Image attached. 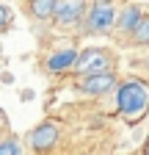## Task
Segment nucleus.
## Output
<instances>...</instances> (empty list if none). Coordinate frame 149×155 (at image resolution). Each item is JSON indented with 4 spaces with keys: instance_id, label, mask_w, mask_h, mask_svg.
Listing matches in <instances>:
<instances>
[{
    "instance_id": "obj_1",
    "label": "nucleus",
    "mask_w": 149,
    "mask_h": 155,
    "mask_svg": "<svg viewBox=\"0 0 149 155\" xmlns=\"http://www.w3.org/2000/svg\"><path fill=\"white\" fill-rule=\"evenodd\" d=\"M116 103H119V111L124 116H141L149 105V89L141 81H127V83L119 86Z\"/></svg>"
},
{
    "instance_id": "obj_2",
    "label": "nucleus",
    "mask_w": 149,
    "mask_h": 155,
    "mask_svg": "<svg viewBox=\"0 0 149 155\" xmlns=\"http://www.w3.org/2000/svg\"><path fill=\"white\" fill-rule=\"evenodd\" d=\"M108 67H110V55L105 50H83L78 53V61H74V72H80L83 78L108 72Z\"/></svg>"
},
{
    "instance_id": "obj_3",
    "label": "nucleus",
    "mask_w": 149,
    "mask_h": 155,
    "mask_svg": "<svg viewBox=\"0 0 149 155\" xmlns=\"http://www.w3.org/2000/svg\"><path fill=\"white\" fill-rule=\"evenodd\" d=\"M78 86H80V91H86V94L100 97V94H108V91H113V89H116V75H110V72L88 75V78H83Z\"/></svg>"
},
{
    "instance_id": "obj_4",
    "label": "nucleus",
    "mask_w": 149,
    "mask_h": 155,
    "mask_svg": "<svg viewBox=\"0 0 149 155\" xmlns=\"http://www.w3.org/2000/svg\"><path fill=\"white\" fill-rule=\"evenodd\" d=\"M52 17L58 19L61 25L78 22V19H83V17H86V0H58V3H55Z\"/></svg>"
},
{
    "instance_id": "obj_5",
    "label": "nucleus",
    "mask_w": 149,
    "mask_h": 155,
    "mask_svg": "<svg viewBox=\"0 0 149 155\" xmlns=\"http://www.w3.org/2000/svg\"><path fill=\"white\" fill-rule=\"evenodd\" d=\"M113 22H116V11L110 8V6H94V8L86 14V28H88L91 33L108 31Z\"/></svg>"
},
{
    "instance_id": "obj_6",
    "label": "nucleus",
    "mask_w": 149,
    "mask_h": 155,
    "mask_svg": "<svg viewBox=\"0 0 149 155\" xmlns=\"http://www.w3.org/2000/svg\"><path fill=\"white\" fill-rule=\"evenodd\" d=\"M55 141H58V127H55L52 122H44V125H39V127H33V133H30V147H33L36 152L50 150Z\"/></svg>"
},
{
    "instance_id": "obj_7",
    "label": "nucleus",
    "mask_w": 149,
    "mask_h": 155,
    "mask_svg": "<svg viewBox=\"0 0 149 155\" xmlns=\"http://www.w3.org/2000/svg\"><path fill=\"white\" fill-rule=\"evenodd\" d=\"M74 61H78V50L74 47L55 50L47 55V69L50 72H66V69H74Z\"/></svg>"
},
{
    "instance_id": "obj_8",
    "label": "nucleus",
    "mask_w": 149,
    "mask_h": 155,
    "mask_svg": "<svg viewBox=\"0 0 149 155\" xmlns=\"http://www.w3.org/2000/svg\"><path fill=\"white\" fill-rule=\"evenodd\" d=\"M55 3H58V0H30L28 8H30V14L36 19H50L52 11H55Z\"/></svg>"
},
{
    "instance_id": "obj_9",
    "label": "nucleus",
    "mask_w": 149,
    "mask_h": 155,
    "mask_svg": "<svg viewBox=\"0 0 149 155\" xmlns=\"http://www.w3.org/2000/svg\"><path fill=\"white\" fill-rule=\"evenodd\" d=\"M138 22H141V11H138V6H127L124 14L119 17V28H122V31H135Z\"/></svg>"
},
{
    "instance_id": "obj_10",
    "label": "nucleus",
    "mask_w": 149,
    "mask_h": 155,
    "mask_svg": "<svg viewBox=\"0 0 149 155\" xmlns=\"http://www.w3.org/2000/svg\"><path fill=\"white\" fill-rule=\"evenodd\" d=\"M133 36H135V42H141V45H149V17H144L141 22H138V28L133 31Z\"/></svg>"
},
{
    "instance_id": "obj_11",
    "label": "nucleus",
    "mask_w": 149,
    "mask_h": 155,
    "mask_svg": "<svg viewBox=\"0 0 149 155\" xmlns=\"http://www.w3.org/2000/svg\"><path fill=\"white\" fill-rule=\"evenodd\" d=\"M0 155H22V150H20V141H14V139L0 141Z\"/></svg>"
},
{
    "instance_id": "obj_12",
    "label": "nucleus",
    "mask_w": 149,
    "mask_h": 155,
    "mask_svg": "<svg viewBox=\"0 0 149 155\" xmlns=\"http://www.w3.org/2000/svg\"><path fill=\"white\" fill-rule=\"evenodd\" d=\"M8 17H11V11H8L6 6H0V28H6V25H8Z\"/></svg>"
},
{
    "instance_id": "obj_13",
    "label": "nucleus",
    "mask_w": 149,
    "mask_h": 155,
    "mask_svg": "<svg viewBox=\"0 0 149 155\" xmlns=\"http://www.w3.org/2000/svg\"><path fill=\"white\" fill-rule=\"evenodd\" d=\"M110 3V0H97V6H108Z\"/></svg>"
},
{
    "instance_id": "obj_14",
    "label": "nucleus",
    "mask_w": 149,
    "mask_h": 155,
    "mask_svg": "<svg viewBox=\"0 0 149 155\" xmlns=\"http://www.w3.org/2000/svg\"><path fill=\"white\" fill-rule=\"evenodd\" d=\"M146 155H149V141H146Z\"/></svg>"
},
{
    "instance_id": "obj_15",
    "label": "nucleus",
    "mask_w": 149,
    "mask_h": 155,
    "mask_svg": "<svg viewBox=\"0 0 149 155\" xmlns=\"http://www.w3.org/2000/svg\"><path fill=\"white\" fill-rule=\"evenodd\" d=\"M0 116H3V111H0Z\"/></svg>"
}]
</instances>
